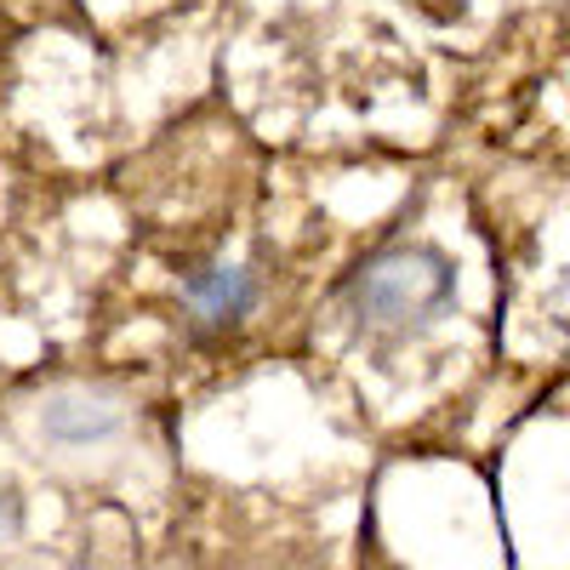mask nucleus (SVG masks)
Listing matches in <instances>:
<instances>
[{
	"label": "nucleus",
	"instance_id": "f03ea898",
	"mask_svg": "<svg viewBox=\"0 0 570 570\" xmlns=\"http://www.w3.org/2000/svg\"><path fill=\"white\" fill-rule=\"evenodd\" d=\"M257 303V274L246 263H206L183 279V308L200 331H228L240 325Z\"/></svg>",
	"mask_w": 570,
	"mask_h": 570
},
{
	"label": "nucleus",
	"instance_id": "7ed1b4c3",
	"mask_svg": "<svg viewBox=\"0 0 570 570\" xmlns=\"http://www.w3.org/2000/svg\"><path fill=\"white\" fill-rule=\"evenodd\" d=\"M40 428L58 445H98L120 428V400L104 389H58L40 405Z\"/></svg>",
	"mask_w": 570,
	"mask_h": 570
},
{
	"label": "nucleus",
	"instance_id": "f257e3e1",
	"mask_svg": "<svg viewBox=\"0 0 570 570\" xmlns=\"http://www.w3.org/2000/svg\"><path fill=\"white\" fill-rule=\"evenodd\" d=\"M456 297V263L440 246H389L354 268L348 308L365 331L428 325Z\"/></svg>",
	"mask_w": 570,
	"mask_h": 570
},
{
	"label": "nucleus",
	"instance_id": "20e7f679",
	"mask_svg": "<svg viewBox=\"0 0 570 570\" xmlns=\"http://www.w3.org/2000/svg\"><path fill=\"white\" fill-rule=\"evenodd\" d=\"M18 531H23V502L7 480H0V542H18Z\"/></svg>",
	"mask_w": 570,
	"mask_h": 570
}]
</instances>
